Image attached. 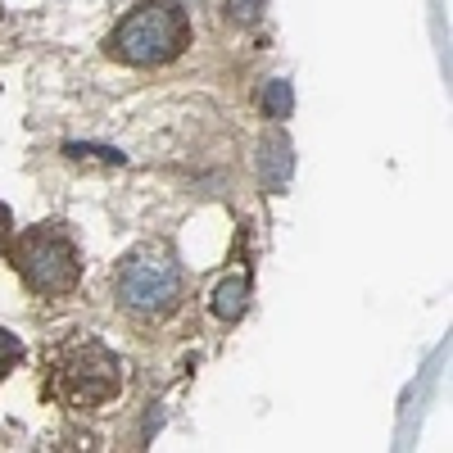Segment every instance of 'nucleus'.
Here are the masks:
<instances>
[{"mask_svg": "<svg viewBox=\"0 0 453 453\" xmlns=\"http://www.w3.org/2000/svg\"><path fill=\"white\" fill-rule=\"evenodd\" d=\"M113 295L123 313L141 322H164L181 304V263L168 245H141L132 250L119 273H113Z\"/></svg>", "mask_w": 453, "mask_h": 453, "instance_id": "1", "label": "nucleus"}, {"mask_svg": "<svg viewBox=\"0 0 453 453\" xmlns=\"http://www.w3.org/2000/svg\"><path fill=\"white\" fill-rule=\"evenodd\" d=\"M186 42H191V27L173 0H145L109 32V55L132 68H159L177 59Z\"/></svg>", "mask_w": 453, "mask_h": 453, "instance_id": "2", "label": "nucleus"}, {"mask_svg": "<svg viewBox=\"0 0 453 453\" xmlns=\"http://www.w3.org/2000/svg\"><path fill=\"white\" fill-rule=\"evenodd\" d=\"M14 273L32 295H68L82 281V254L59 226H32L14 241Z\"/></svg>", "mask_w": 453, "mask_h": 453, "instance_id": "3", "label": "nucleus"}, {"mask_svg": "<svg viewBox=\"0 0 453 453\" xmlns=\"http://www.w3.org/2000/svg\"><path fill=\"white\" fill-rule=\"evenodd\" d=\"M123 390V367L104 345L78 340L59 354V395L73 408H100Z\"/></svg>", "mask_w": 453, "mask_h": 453, "instance_id": "4", "label": "nucleus"}, {"mask_svg": "<svg viewBox=\"0 0 453 453\" xmlns=\"http://www.w3.org/2000/svg\"><path fill=\"white\" fill-rule=\"evenodd\" d=\"M290 173H295V150H290V141H286L281 132L263 136V145H258V177H263V186H268V191H286Z\"/></svg>", "mask_w": 453, "mask_h": 453, "instance_id": "5", "label": "nucleus"}, {"mask_svg": "<svg viewBox=\"0 0 453 453\" xmlns=\"http://www.w3.org/2000/svg\"><path fill=\"white\" fill-rule=\"evenodd\" d=\"M245 299H250V286H245L241 277H232V281H222V286L213 290V313H218L222 322H236V318L245 313Z\"/></svg>", "mask_w": 453, "mask_h": 453, "instance_id": "6", "label": "nucleus"}, {"mask_svg": "<svg viewBox=\"0 0 453 453\" xmlns=\"http://www.w3.org/2000/svg\"><path fill=\"white\" fill-rule=\"evenodd\" d=\"M258 104H263V113L268 119H290V109H295V96H290V82L286 78H273L268 87H263V96H258Z\"/></svg>", "mask_w": 453, "mask_h": 453, "instance_id": "7", "label": "nucleus"}, {"mask_svg": "<svg viewBox=\"0 0 453 453\" xmlns=\"http://www.w3.org/2000/svg\"><path fill=\"white\" fill-rule=\"evenodd\" d=\"M263 14V0H226V19L236 23H254Z\"/></svg>", "mask_w": 453, "mask_h": 453, "instance_id": "8", "label": "nucleus"}, {"mask_svg": "<svg viewBox=\"0 0 453 453\" xmlns=\"http://www.w3.org/2000/svg\"><path fill=\"white\" fill-rule=\"evenodd\" d=\"M68 155L73 159H109V164H123V155H119V150H96V145H68Z\"/></svg>", "mask_w": 453, "mask_h": 453, "instance_id": "9", "label": "nucleus"}, {"mask_svg": "<svg viewBox=\"0 0 453 453\" xmlns=\"http://www.w3.org/2000/svg\"><path fill=\"white\" fill-rule=\"evenodd\" d=\"M14 358H19V345H14L5 331H0V381H5V372L14 367Z\"/></svg>", "mask_w": 453, "mask_h": 453, "instance_id": "10", "label": "nucleus"}]
</instances>
